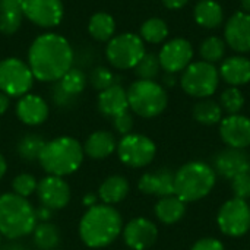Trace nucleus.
I'll return each instance as SVG.
<instances>
[{
	"mask_svg": "<svg viewBox=\"0 0 250 250\" xmlns=\"http://www.w3.org/2000/svg\"><path fill=\"white\" fill-rule=\"evenodd\" d=\"M161 64L158 56L154 53H145L139 63L135 66V73L139 79L144 81H154L160 73Z\"/></svg>",
	"mask_w": 250,
	"mask_h": 250,
	"instance_id": "nucleus-34",
	"label": "nucleus"
},
{
	"mask_svg": "<svg viewBox=\"0 0 250 250\" xmlns=\"http://www.w3.org/2000/svg\"><path fill=\"white\" fill-rule=\"evenodd\" d=\"M217 223L226 236L240 237L246 234L250 229V205L237 198L224 202L218 211Z\"/></svg>",
	"mask_w": 250,
	"mask_h": 250,
	"instance_id": "nucleus-11",
	"label": "nucleus"
},
{
	"mask_svg": "<svg viewBox=\"0 0 250 250\" xmlns=\"http://www.w3.org/2000/svg\"><path fill=\"white\" fill-rule=\"evenodd\" d=\"M113 125H114V129H116L120 135L126 136V135H129V133L132 132V129H133V117H132V114H130L129 111L120 113V114H117L116 117H113Z\"/></svg>",
	"mask_w": 250,
	"mask_h": 250,
	"instance_id": "nucleus-40",
	"label": "nucleus"
},
{
	"mask_svg": "<svg viewBox=\"0 0 250 250\" xmlns=\"http://www.w3.org/2000/svg\"><path fill=\"white\" fill-rule=\"evenodd\" d=\"M129 107L141 117L152 119L160 116L168 103L166 89L155 81L139 79L127 89Z\"/></svg>",
	"mask_w": 250,
	"mask_h": 250,
	"instance_id": "nucleus-6",
	"label": "nucleus"
},
{
	"mask_svg": "<svg viewBox=\"0 0 250 250\" xmlns=\"http://www.w3.org/2000/svg\"><path fill=\"white\" fill-rule=\"evenodd\" d=\"M38 161L50 176H69L81 167L83 161V149L76 139L60 136L45 142Z\"/></svg>",
	"mask_w": 250,
	"mask_h": 250,
	"instance_id": "nucleus-3",
	"label": "nucleus"
},
{
	"mask_svg": "<svg viewBox=\"0 0 250 250\" xmlns=\"http://www.w3.org/2000/svg\"><path fill=\"white\" fill-rule=\"evenodd\" d=\"M0 237H1V234H0Z\"/></svg>",
	"mask_w": 250,
	"mask_h": 250,
	"instance_id": "nucleus-52",
	"label": "nucleus"
},
{
	"mask_svg": "<svg viewBox=\"0 0 250 250\" xmlns=\"http://www.w3.org/2000/svg\"><path fill=\"white\" fill-rule=\"evenodd\" d=\"M195 22L205 29H215L224 22V10L215 0H199L193 10Z\"/></svg>",
	"mask_w": 250,
	"mask_h": 250,
	"instance_id": "nucleus-24",
	"label": "nucleus"
},
{
	"mask_svg": "<svg viewBox=\"0 0 250 250\" xmlns=\"http://www.w3.org/2000/svg\"><path fill=\"white\" fill-rule=\"evenodd\" d=\"M73 50L59 34H42L34 40L28 51V66L35 79L57 82L73 64Z\"/></svg>",
	"mask_w": 250,
	"mask_h": 250,
	"instance_id": "nucleus-1",
	"label": "nucleus"
},
{
	"mask_svg": "<svg viewBox=\"0 0 250 250\" xmlns=\"http://www.w3.org/2000/svg\"><path fill=\"white\" fill-rule=\"evenodd\" d=\"M0 250H28L23 245H19V243H9L3 248H0Z\"/></svg>",
	"mask_w": 250,
	"mask_h": 250,
	"instance_id": "nucleus-49",
	"label": "nucleus"
},
{
	"mask_svg": "<svg viewBox=\"0 0 250 250\" xmlns=\"http://www.w3.org/2000/svg\"><path fill=\"white\" fill-rule=\"evenodd\" d=\"M6 170H7V164L3 158V155L0 154V179L6 174Z\"/></svg>",
	"mask_w": 250,
	"mask_h": 250,
	"instance_id": "nucleus-50",
	"label": "nucleus"
},
{
	"mask_svg": "<svg viewBox=\"0 0 250 250\" xmlns=\"http://www.w3.org/2000/svg\"><path fill=\"white\" fill-rule=\"evenodd\" d=\"M129 193V182L123 176H111L105 179L98 190V198L105 205H114L122 202Z\"/></svg>",
	"mask_w": 250,
	"mask_h": 250,
	"instance_id": "nucleus-25",
	"label": "nucleus"
},
{
	"mask_svg": "<svg viewBox=\"0 0 250 250\" xmlns=\"http://www.w3.org/2000/svg\"><path fill=\"white\" fill-rule=\"evenodd\" d=\"M34 83L29 66L16 59L7 57L0 62V91L9 97H23Z\"/></svg>",
	"mask_w": 250,
	"mask_h": 250,
	"instance_id": "nucleus-9",
	"label": "nucleus"
},
{
	"mask_svg": "<svg viewBox=\"0 0 250 250\" xmlns=\"http://www.w3.org/2000/svg\"><path fill=\"white\" fill-rule=\"evenodd\" d=\"M117 149V142L113 133L105 130L94 132L85 142L83 151L94 160H104Z\"/></svg>",
	"mask_w": 250,
	"mask_h": 250,
	"instance_id": "nucleus-23",
	"label": "nucleus"
},
{
	"mask_svg": "<svg viewBox=\"0 0 250 250\" xmlns=\"http://www.w3.org/2000/svg\"><path fill=\"white\" fill-rule=\"evenodd\" d=\"M163 4L170 9V10H177V9H182L188 4L189 0H161Z\"/></svg>",
	"mask_w": 250,
	"mask_h": 250,
	"instance_id": "nucleus-45",
	"label": "nucleus"
},
{
	"mask_svg": "<svg viewBox=\"0 0 250 250\" xmlns=\"http://www.w3.org/2000/svg\"><path fill=\"white\" fill-rule=\"evenodd\" d=\"M193 59V47L185 38H173L166 42L158 54L161 69L167 73L183 72Z\"/></svg>",
	"mask_w": 250,
	"mask_h": 250,
	"instance_id": "nucleus-12",
	"label": "nucleus"
},
{
	"mask_svg": "<svg viewBox=\"0 0 250 250\" xmlns=\"http://www.w3.org/2000/svg\"><path fill=\"white\" fill-rule=\"evenodd\" d=\"M83 204L86 205V207H94V205H97V196L94 195V193H88V195H85V198H83Z\"/></svg>",
	"mask_w": 250,
	"mask_h": 250,
	"instance_id": "nucleus-48",
	"label": "nucleus"
},
{
	"mask_svg": "<svg viewBox=\"0 0 250 250\" xmlns=\"http://www.w3.org/2000/svg\"><path fill=\"white\" fill-rule=\"evenodd\" d=\"M139 37L149 44H160L168 37V26L161 18H151L142 23Z\"/></svg>",
	"mask_w": 250,
	"mask_h": 250,
	"instance_id": "nucleus-30",
	"label": "nucleus"
},
{
	"mask_svg": "<svg viewBox=\"0 0 250 250\" xmlns=\"http://www.w3.org/2000/svg\"><path fill=\"white\" fill-rule=\"evenodd\" d=\"M89 34L98 41H108L114 37L116 22L111 15L105 12H98L91 16L88 23Z\"/></svg>",
	"mask_w": 250,
	"mask_h": 250,
	"instance_id": "nucleus-28",
	"label": "nucleus"
},
{
	"mask_svg": "<svg viewBox=\"0 0 250 250\" xmlns=\"http://www.w3.org/2000/svg\"><path fill=\"white\" fill-rule=\"evenodd\" d=\"M98 108L104 116L108 117H116L117 114L127 111V91L119 83L101 91L98 95Z\"/></svg>",
	"mask_w": 250,
	"mask_h": 250,
	"instance_id": "nucleus-22",
	"label": "nucleus"
},
{
	"mask_svg": "<svg viewBox=\"0 0 250 250\" xmlns=\"http://www.w3.org/2000/svg\"><path fill=\"white\" fill-rule=\"evenodd\" d=\"M44 145H45V141L41 136L26 135L18 144V154L26 161L38 160L41 151L44 149Z\"/></svg>",
	"mask_w": 250,
	"mask_h": 250,
	"instance_id": "nucleus-32",
	"label": "nucleus"
},
{
	"mask_svg": "<svg viewBox=\"0 0 250 250\" xmlns=\"http://www.w3.org/2000/svg\"><path fill=\"white\" fill-rule=\"evenodd\" d=\"M51 215H53V209H50V208H47V207H40L37 211H35V218L37 220H41L42 223H47L50 218H51Z\"/></svg>",
	"mask_w": 250,
	"mask_h": 250,
	"instance_id": "nucleus-44",
	"label": "nucleus"
},
{
	"mask_svg": "<svg viewBox=\"0 0 250 250\" xmlns=\"http://www.w3.org/2000/svg\"><path fill=\"white\" fill-rule=\"evenodd\" d=\"M231 189L234 193V198L237 199H250V173L240 174L231 180Z\"/></svg>",
	"mask_w": 250,
	"mask_h": 250,
	"instance_id": "nucleus-39",
	"label": "nucleus"
},
{
	"mask_svg": "<svg viewBox=\"0 0 250 250\" xmlns=\"http://www.w3.org/2000/svg\"><path fill=\"white\" fill-rule=\"evenodd\" d=\"M214 167L221 177L233 180L240 174L250 173V158L245 149L227 148L215 157Z\"/></svg>",
	"mask_w": 250,
	"mask_h": 250,
	"instance_id": "nucleus-18",
	"label": "nucleus"
},
{
	"mask_svg": "<svg viewBox=\"0 0 250 250\" xmlns=\"http://www.w3.org/2000/svg\"><path fill=\"white\" fill-rule=\"evenodd\" d=\"M220 105H221L223 111H226L229 116L230 114H240V111L245 105V97L239 88L230 86L221 94Z\"/></svg>",
	"mask_w": 250,
	"mask_h": 250,
	"instance_id": "nucleus-35",
	"label": "nucleus"
},
{
	"mask_svg": "<svg viewBox=\"0 0 250 250\" xmlns=\"http://www.w3.org/2000/svg\"><path fill=\"white\" fill-rule=\"evenodd\" d=\"M145 45L139 35L125 32L113 37L105 48V56L110 64L116 69H135L145 54Z\"/></svg>",
	"mask_w": 250,
	"mask_h": 250,
	"instance_id": "nucleus-8",
	"label": "nucleus"
},
{
	"mask_svg": "<svg viewBox=\"0 0 250 250\" xmlns=\"http://www.w3.org/2000/svg\"><path fill=\"white\" fill-rule=\"evenodd\" d=\"M226 48H227V44L224 40H221L220 37H208L202 41L199 54L204 62L214 64L224 59Z\"/></svg>",
	"mask_w": 250,
	"mask_h": 250,
	"instance_id": "nucleus-31",
	"label": "nucleus"
},
{
	"mask_svg": "<svg viewBox=\"0 0 250 250\" xmlns=\"http://www.w3.org/2000/svg\"><path fill=\"white\" fill-rule=\"evenodd\" d=\"M22 6L23 0H0V12H22Z\"/></svg>",
	"mask_w": 250,
	"mask_h": 250,
	"instance_id": "nucleus-43",
	"label": "nucleus"
},
{
	"mask_svg": "<svg viewBox=\"0 0 250 250\" xmlns=\"http://www.w3.org/2000/svg\"><path fill=\"white\" fill-rule=\"evenodd\" d=\"M57 82L67 94H70L73 97H78L83 91V88L86 85V76L81 69H73L72 67Z\"/></svg>",
	"mask_w": 250,
	"mask_h": 250,
	"instance_id": "nucleus-33",
	"label": "nucleus"
},
{
	"mask_svg": "<svg viewBox=\"0 0 250 250\" xmlns=\"http://www.w3.org/2000/svg\"><path fill=\"white\" fill-rule=\"evenodd\" d=\"M220 135L229 148H248L250 146V119L242 114L227 116L220 122Z\"/></svg>",
	"mask_w": 250,
	"mask_h": 250,
	"instance_id": "nucleus-15",
	"label": "nucleus"
},
{
	"mask_svg": "<svg viewBox=\"0 0 250 250\" xmlns=\"http://www.w3.org/2000/svg\"><path fill=\"white\" fill-rule=\"evenodd\" d=\"M217 173L212 167L201 161L182 166L174 173V195L185 204L204 199L214 189Z\"/></svg>",
	"mask_w": 250,
	"mask_h": 250,
	"instance_id": "nucleus-4",
	"label": "nucleus"
},
{
	"mask_svg": "<svg viewBox=\"0 0 250 250\" xmlns=\"http://www.w3.org/2000/svg\"><path fill=\"white\" fill-rule=\"evenodd\" d=\"M183 91L195 98H208L211 97L220 83L218 69L204 60L190 63L182 73L180 79Z\"/></svg>",
	"mask_w": 250,
	"mask_h": 250,
	"instance_id": "nucleus-7",
	"label": "nucleus"
},
{
	"mask_svg": "<svg viewBox=\"0 0 250 250\" xmlns=\"http://www.w3.org/2000/svg\"><path fill=\"white\" fill-rule=\"evenodd\" d=\"M163 81H164V85L166 86H174L176 85V73H167L166 72Z\"/></svg>",
	"mask_w": 250,
	"mask_h": 250,
	"instance_id": "nucleus-47",
	"label": "nucleus"
},
{
	"mask_svg": "<svg viewBox=\"0 0 250 250\" xmlns=\"http://www.w3.org/2000/svg\"><path fill=\"white\" fill-rule=\"evenodd\" d=\"M123 239L132 250H146L157 242L158 229L146 218H135L125 227Z\"/></svg>",
	"mask_w": 250,
	"mask_h": 250,
	"instance_id": "nucleus-17",
	"label": "nucleus"
},
{
	"mask_svg": "<svg viewBox=\"0 0 250 250\" xmlns=\"http://www.w3.org/2000/svg\"><path fill=\"white\" fill-rule=\"evenodd\" d=\"M35 209L26 198L15 193L0 196V234L7 239L28 236L35 229Z\"/></svg>",
	"mask_w": 250,
	"mask_h": 250,
	"instance_id": "nucleus-5",
	"label": "nucleus"
},
{
	"mask_svg": "<svg viewBox=\"0 0 250 250\" xmlns=\"http://www.w3.org/2000/svg\"><path fill=\"white\" fill-rule=\"evenodd\" d=\"M190 250H226L224 245L214 239V237H205V239H199Z\"/></svg>",
	"mask_w": 250,
	"mask_h": 250,
	"instance_id": "nucleus-42",
	"label": "nucleus"
},
{
	"mask_svg": "<svg viewBox=\"0 0 250 250\" xmlns=\"http://www.w3.org/2000/svg\"><path fill=\"white\" fill-rule=\"evenodd\" d=\"M186 214V204L176 195L161 198L155 205V215L163 224H176Z\"/></svg>",
	"mask_w": 250,
	"mask_h": 250,
	"instance_id": "nucleus-26",
	"label": "nucleus"
},
{
	"mask_svg": "<svg viewBox=\"0 0 250 250\" xmlns=\"http://www.w3.org/2000/svg\"><path fill=\"white\" fill-rule=\"evenodd\" d=\"M40 202L50 209H62L70 201V188L63 177L47 176L37 185Z\"/></svg>",
	"mask_w": 250,
	"mask_h": 250,
	"instance_id": "nucleus-14",
	"label": "nucleus"
},
{
	"mask_svg": "<svg viewBox=\"0 0 250 250\" xmlns=\"http://www.w3.org/2000/svg\"><path fill=\"white\" fill-rule=\"evenodd\" d=\"M32 234L34 243L40 250H54L60 243V233L57 227L48 221L35 226Z\"/></svg>",
	"mask_w": 250,
	"mask_h": 250,
	"instance_id": "nucleus-29",
	"label": "nucleus"
},
{
	"mask_svg": "<svg viewBox=\"0 0 250 250\" xmlns=\"http://www.w3.org/2000/svg\"><path fill=\"white\" fill-rule=\"evenodd\" d=\"M226 44L237 53L250 51V13L236 12L226 22L224 28Z\"/></svg>",
	"mask_w": 250,
	"mask_h": 250,
	"instance_id": "nucleus-16",
	"label": "nucleus"
},
{
	"mask_svg": "<svg viewBox=\"0 0 250 250\" xmlns=\"http://www.w3.org/2000/svg\"><path fill=\"white\" fill-rule=\"evenodd\" d=\"M22 12H0V32L4 35L15 34L22 23Z\"/></svg>",
	"mask_w": 250,
	"mask_h": 250,
	"instance_id": "nucleus-38",
	"label": "nucleus"
},
{
	"mask_svg": "<svg viewBox=\"0 0 250 250\" xmlns=\"http://www.w3.org/2000/svg\"><path fill=\"white\" fill-rule=\"evenodd\" d=\"M116 81H117L116 79V75L111 70H108L107 67H103V66L95 67L91 72V76H89L91 85L97 91H100V92L104 91V89H107V88H110V86H113V85H116L117 83Z\"/></svg>",
	"mask_w": 250,
	"mask_h": 250,
	"instance_id": "nucleus-36",
	"label": "nucleus"
},
{
	"mask_svg": "<svg viewBox=\"0 0 250 250\" xmlns=\"http://www.w3.org/2000/svg\"><path fill=\"white\" fill-rule=\"evenodd\" d=\"M193 119L205 126H212L221 122L223 119V108L220 103L211 100V98H202L199 100L193 107Z\"/></svg>",
	"mask_w": 250,
	"mask_h": 250,
	"instance_id": "nucleus-27",
	"label": "nucleus"
},
{
	"mask_svg": "<svg viewBox=\"0 0 250 250\" xmlns=\"http://www.w3.org/2000/svg\"><path fill=\"white\" fill-rule=\"evenodd\" d=\"M240 4H242L243 12L250 13V0H240Z\"/></svg>",
	"mask_w": 250,
	"mask_h": 250,
	"instance_id": "nucleus-51",
	"label": "nucleus"
},
{
	"mask_svg": "<svg viewBox=\"0 0 250 250\" xmlns=\"http://www.w3.org/2000/svg\"><path fill=\"white\" fill-rule=\"evenodd\" d=\"M16 114L19 120L28 126H38L48 117L47 103L34 94H25L16 104Z\"/></svg>",
	"mask_w": 250,
	"mask_h": 250,
	"instance_id": "nucleus-20",
	"label": "nucleus"
},
{
	"mask_svg": "<svg viewBox=\"0 0 250 250\" xmlns=\"http://www.w3.org/2000/svg\"><path fill=\"white\" fill-rule=\"evenodd\" d=\"M117 154L123 164L133 168H141L152 163L157 154V146L148 136L129 133L119 142Z\"/></svg>",
	"mask_w": 250,
	"mask_h": 250,
	"instance_id": "nucleus-10",
	"label": "nucleus"
},
{
	"mask_svg": "<svg viewBox=\"0 0 250 250\" xmlns=\"http://www.w3.org/2000/svg\"><path fill=\"white\" fill-rule=\"evenodd\" d=\"M220 78L231 86H242L250 82V59L245 56L227 57L218 69Z\"/></svg>",
	"mask_w": 250,
	"mask_h": 250,
	"instance_id": "nucleus-21",
	"label": "nucleus"
},
{
	"mask_svg": "<svg viewBox=\"0 0 250 250\" xmlns=\"http://www.w3.org/2000/svg\"><path fill=\"white\" fill-rule=\"evenodd\" d=\"M138 188L145 195L160 198L171 196L174 195V173L167 168H161L154 173H146L139 179Z\"/></svg>",
	"mask_w": 250,
	"mask_h": 250,
	"instance_id": "nucleus-19",
	"label": "nucleus"
},
{
	"mask_svg": "<svg viewBox=\"0 0 250 250\" xmlns=\"http://www.w3.org/2000/svg\"><path fill=\"white\" fill-rule=\"evenodd\" d=\"M23 16L41 28H53L62 22V0H23Z\"/></svg>",
	"mask_w": 250,
	"mask_h": 250,
	"instance_id": "nucleus-13",
	"label": "nucleus"
},
{
	"mask_svg": "<svg viewBox=\"0 0 250 250\" xmlns=\"http://www.w3.org/2000/svg\"><path fill=\"white\" fill-rule=\"evenodd\" d=\"M123 221L116 208L105 204L91 207L79 223L82 242L94 249L111 245L122 233Z\"/></svg>",
	"mask_w": 250,
	"mask_h": 250,
	"instance_id": "nucleus-2",
	"label": "nucleus"
},
{
	"mask_svg": "<svg viewBox=\"0 0 250 250\" xmlns=\"http://www.w3.org/2000/svg\"><path fill=\"white\" fill-rule=\"evenodd\" d=\"M37 180L34 176L31 174H19L13 179L12 182V189L13 193L22 198H28L31 196L35 190H37Z\"/></svg>",
	"mask_w": 250,
	"mask_h": 250,
	"instance_id": "nucleus-37",
	"label": "nucleus"
},
{
	"mask_svg": "<svg viewBox=\"0 0 250 250\" xmlns=\"http://www.w3.org/2000/svg\"><path fill=\"white\" fill-rule=\"evenodd\" d=\"M53 101H54V104L59 105V107L69 108V107H72V105L75 104L76 97L67 94V92L59 85V82H56V85L53 86Z\"/></svg>",
	"mask_w": 250,
	"mask_h": 250,
	"instance_id": "nucleus-41",
	"label": "nucleus"
},
{
	"mask_svg": "<svg viewBox=\"0 0 250 250\" xmlns=\"http://www.w3.org/2000/svg\"><path fill=\"white\" fill-rule=\"evenodd\" d=\"M9 104H10V100H9V95H6L4 92L0 91V114H4L9 108Z\"/></svg>",
	"mask_w": 250,
	"mask_h": 250,
	"instance_id": "nucleus-46",
	"label": "nucleus"
}]
</instances>
